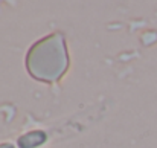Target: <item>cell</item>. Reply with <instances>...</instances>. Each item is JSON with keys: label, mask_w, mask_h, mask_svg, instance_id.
Here are the masks:
<instances>
[{"label": "cell", "mask_w": 157, "mask_h": 148, "mask_svg": "<svg viewBox=\"0 0 157 148\" xmlns=\"http://www.w3.org/2000/svg\"><path fill=\"white\" fill-rule=\"evenodd\" d=\"M69 56L63 34L56 32L37 41L26 55L28 72L38 81L55 83L67 70Z\"/></svg>", "instance_id": "cell-1"}, {"label": "cell", "mask_w": 157, "mask_h": 148, "mask_svg": "<svg viewBox=\"0 0 157 148\" xmlns=\"http://www.w3.org/2000/svg\"><path fill=\"white\" fill-rule=\"evenodd\" d=\"M44 141H46V133L37 130V131H31V133H26L21 138H18L17 144L20 148H35L44 144Z\"/></svg>", "instance_id": "cell-2"}, {"label": "cell", "mask_w": 157, "mask_h": 148, "mask_svg": "<svg viewBox=\"0 0 157 148\" xmlns=\"http://www.w3.org/2000/svg\"><path fill=\"white\" fill-rule=\"evenodd\" d=\"M0 148H15L12 144H0Z\"/></svg>", "instance_id": "cell-3"}]
</instances>
